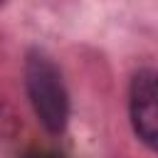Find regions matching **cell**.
I'll return each instance as SVG.
<instances>
[{
	"mask_svg": "<svg viewBox=\"0 0 158 158\" xmlns=\"http://www.w3.org/2000/svg\"><path fill=\"white\" fill-rule=\"evenodd\" d=\"M5 2H7V0H0V7H2V5H5Z\"/></svg>",
	"mask_w": 158,
	"mask_h": 158,
	"instance_id": "cell-4",
	"label": "cell"
},
{
	"mask_svg": "<svg viewBox=\"0 0 158 158\" xmlns=\"http://www.w3.org/2000/svg\"><path fill=\"white\" fill-rule=\"evenodd\" d=\"M22 74H25V91L40 126L52 136H62L69 126V111H72L62 69L47 52L30 49L25 54Z\"/></svg>",
	"mask_w": 158,
	"mask_h": 158,
	"instance_id": "cell-1",
	"label": "cell"
},
{
	"mask_svg": "<svg viewBox=\"0 0 158 158\" xmlns=\"http://www.w3.org/2000/svg\"><path fill=\"white\" fill-rule=\"evenodd\" d=\"M128 121L136 138L156 151L158 146V86L156 72L151 67H141L133 72L128 81Z\"/></svg>",
	"mask_w": 158,
	"mask_h": 158,
	"instance_id": "cell-2",
	"label": "cell"
},
{
	"mask_svg": "<svg viewBox=\"0 0 158 158\" xmlns=\"http://www.w3.org/2000/svg\"><path fill=\"white\" fill-rule=\"evenodd\" d=\"M30 158H57V156H47V153H37V156H30Z\"/></svg>",
	"mask_w": 158,
	"mask_h": 158,
	"instance_id": "cell-3",
	"label": "cell"
}]
</instances>
